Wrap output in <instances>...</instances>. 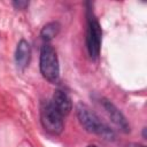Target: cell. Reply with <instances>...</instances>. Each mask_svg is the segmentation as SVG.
Listing matches in <instances>:
<instances>
[{"instance_id":"3957f363","label":"cell","mask_w":147,"mask_h":147,"mask_svg":"<svg viewBox=\"0 0 147 147\" xmlns=\"http://www.w3.org/2000/svg\"><path fill=\"white\" fill-rule=\"evenodd\" d=\"M86 18H87L86 48H87V53L90 57L95 60L100 55L101 41H102V29L92 8H87Z\"/></svg>"},{"instance_id":"6da1fadb","label":"cell","mask_w":147,"mask_h":147,"mask_svg":"<svg viewBox=\"0 0 147 147\" xmlns=\"http://www.w3.org/2000/svg\"><path fill=\"white\" fill-rule=\"evenodd\" d=\"M76 115L80 125L87 132L102 137L107 140L115 139V132L113 131V129H110L106 123H103L100 119V117L93 110H91L85 103L79 102L76 106Z\"/></svg>"},{"instance_id":"8992f818","label":"cell","mask_w":147,"mask_h":147,"mask_svg":"<svg viewBox=\"0 0 147 147\" xmlns=\"http://www.w3.org/2000/svg\"><path fill=\"white\" fill-rule=\"evenodd\" d=\"M51 102L53 103V106L57 109V111L63 117L67 116V115H69L71 113V110H72V101H71V98L68 95L67 92H64L62 90L54 91Z\"/></svg>"},{"instance_id":"52a82bcc","label":"cell","mask_w":147,"mask_h":147,"mask_svg":"<svg viewBox=\"0 0 147 147\" xmlns=\"http://www.w3.org/2000/svg\"><path fill=\"white\" fill-rule=\"evenodd\" d=\"M30 59H31V47L30 44L22 39L20 40V42L17 44L16 51H15V62L18 69L24 70L29 63H30Z\"/></svg>"},{"instance_id":"277c9868","label":"cell","mask_w":147,"mask_h":147,"mask_svg":"<svg viewBox=\"0 0 147 147\" xmlns=\"http://www.w3.org/2000/svg\"><path fill=\"white\" fill-rule=\"evenodd\" d=\"M40 123L45 131L53 136H59L64 130L63 116L51 101H44L40 106Z\"/></svg>"},{"instance_id":"30bf717a","label":"cell","mask_w":147,"mask_h":147,"mask_svg":"<svg viewBox=\"0 0 147 147\" xmlns=\"http://www.w3.org/2000/svg\"><path fill=\"white\" fill-rule=\"evenodd\" d=\"M121 147H145L144 145H140V144H136V142H130V144H125Z\"/></svg>"},{"instance_id":"5b68a950","label":"cell","mask_w":147,"mask_h":147,"mask_svg":"<svg viewBox=\"0 0 147 147\" xmlns=\"http://www.w3.org/2000/svg\"><path fill=\"white\" fill-rule=\"evenodd\" d=\"M100 105L102 106V108L105 109V111L107 113L109 119L122 131V132H129L130 131V125L125 118V116L122 114V111L109 100L107 99H101L100 100Z\"/></svg>"},{"instance_id":"ba28073f","label":"cell","mask_w":147,"mask_h":147,"mask_svg":"<svg viewBox=\"0 0 147 147\" xmlns=\"http://www.w3.org/2000/svg\"><path fill=\"white\" fill-rule=\"evenodd\" d=\"M60 24L57 22H49L46 25H44V28L40 31V37L44 41H46V44H48V41H51L52 39H54L57 33L60 32Z\"/></svg>"},{"instance_id":"9c48e42d","label":"cell","mask_w":147,"mask_h":147,"mask_svg":"<svg viewBox=\"0 0 147 147\" xmlns=\"http://www.w3.org/2000/svg\"><path fill=\"white\" fill-rule=\"evenodd\" d=\"M13 6L16 9H25L29 6V1H24V0H16L13 2Z\"/></svg>"},{"instance_id":"8fae6325","label":"cell","mask_w":147,"mask_h":147,"mask_svg":"<svg viewBox=\"0 0 147 147\" xmlns=\"http://www.w3.org/2000/svg\"><path fill=\"white\" fill-rule=\"evenodd\" d=\"M87 147H98V146H95V145H90V146H87Z\"/></svg>"},{"instance_id":"7a4b0ae2","label":"cell","mask_w":147,"mask_h":147,"mask_svg":"<svg viewBox=\"0 0 147 147\" xmlns=\"http://www.w3.org/2000/svg\"><path fill=\"white\" fill-rule=\"evenodd\" d=\"M39 69L42 77L49 83H57L60 78V64L56 51L49 44L42 45L39 57Z\"/></svg>"}]
</instances>
